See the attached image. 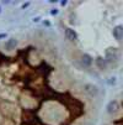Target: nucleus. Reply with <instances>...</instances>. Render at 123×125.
Returning a JSON list of instances; mask_svg holds the SVG:
<instances>
[{
    "label": "nucleus",
    "mask_w": 123,
    "mask_h": 125,
    "mask_svg": "<svg viewBox=\"0 0 123 125\" xmlns=\"http://www.w3.org/2000/svg\"><path fill=\"white\" fill-rule=\"evenodd\" d=\"M105 55H106V62L107 64H113V66H117L118 63V58H119V52L116 47H110L108 50H106L105 52Z\"/></svg>",
    "instance_id": "nucleus-1"
},
{
    "label": "nucleus",
    "mask_w": 123,
    "mask_h": 125,
    "mask_svg": "<svg viewBox=\"0 0 123 125\" xmlns=\"http://www.w3.org/2000/svg\"><path fill=\"white\" fill-rule=\"evenodd\" d=\"M84 91H85V93H86L87 95L91 97V98L97 97L98 93H100L98 88H97L96 85H94V84H85V85H84Z\"/></svg>",
    "instance_id": "nucleus-2"
},
{
    "label": "nucleus",
    "mask_w": 123,
    "mask_h": 125,
    "mask_svg": "<svg viewBox=\"0 0 123 125\" xmlns=\"http://www.w3.org/2000/svg\"><path fill=\"white\" fill-rule=\"evenodd\" d=\"M119 103L117 100H111L108 104H107V113L111 114V115H115L119 112Z\"/></svg>",
    "instance_id": "nucleus-3"
},
{
    "label": "nucleus",
    "mask_w": 123,
    "mask_h": 125,
    "mask_svg": "<svg viewBox=\"0 0 123 125\" xmlns=\"http://www.w3.org/2000/svg\"><path fill=\"white\" fill-rule=\"evenodd\" d=\"M64 35H65V37L69 40V41H72V42H75L78 40V33L73 30V29H70V27H66L64 30Z\"/></svg>",
    "instance_id": "nucleus-4"
},
{
    "label": "nucleus",
    "mask_w": 123,
    "mask_h": 125,
    "mask_svg": "<svg viewBox=\"0 0 123 125\" xmlns=\"http://www.w3.org/2000/svg\"><path fill=\"white\" fill-rule=\"evenodd\" d=\"M113 37L117 40V41H121L122 37H123V26L122 25H117L116 27H113Z\"/></svg>",
    "instance_id": "nucleus-5"
},
{
    "label": "nucleus",
    "mask_w": 123,
    "mask_h": 125,
    "mask_svg": "<svg viewBox=\"0 0 123 125\" xmlns=\"http://www.w3.org/2000/svg\"><path fill=\"white\" fill-rule=\"evenodd\" d=\"M80 61H81V64H82L84 67H90V66L92 64V57H91L90 55H87V53H84V55H81Z\"/></svg>",
    "instance_id": "nucleus-6"
},
{
    "label": "nucleus",
    "mask_w": 123,
    "mask_h": 125,
    "mask_svg": "<svg viewBox=\"0 0 123 125\" xmlns=\"http://www.w3.org/2000/svg\"><path fill=\"white\" fill-rule=\"evenodd\" d=\"M17 45H19V41H17L16 39H10V40H8L5 42V48L8 51H12V50H15L17 47Z\"/></svg>",
    "instance_id": "nucleus-7"
},
{
    "label": "nucleus",
    "mask_w": 123,
    "mask_h": 125,
    "mask_svg": "<svg viewBox=\"0 0 123 125\" xmlns=\"http://www.w3.org/2000/svg\"><path fill=\"white\" fill-rule=\"evenodd\" d=\"M95 63H96V66L100 68V69H105V68H107V62H106V60H105L103 57H97L96 60H95Z\"/></svg>",
    "instance_id": "nucleus-8"
},
{
    "label": "nucleus",
    "mask_w": 123,
    "mask_h": 125,
    "mask_svg": "<svg viewBox=\"0 0 123 125\" xmlns=\"http://www.w3.org/2000/svg\"><path fill=\"white\" fill-rule=\"evenodd\" d=\"M116 82H117L116 77H110V78L107 79V83H108L110 85H115V84H116Z\"/></svg>",
    "instance_id": "nucleus-9"
},
{
    "label": "nucleus",
    "mask_w": 123,
    "mask_h": 125,
    "mask_svg": "<svg viewBox=\"0 0 123 125\" xmlns=\"http://www.w3.org/2000/svg\"><path fill=\"white\" fill-rule=\"evenodd\" d=\"M8 37V35L4 32V33H0V40H3V39H6Z\"/></svg>",
    "instance_id": "nucleus-10"
},
{
    "label": "nucleus",
    "mask_w": 123,
    "mask_h": 125,
    "mask_svg": "<svg viewBox=\"0 0 123 125\" xmlns=\"http://www.w3.org/2000/svg\"><path fill=\"white\" fill-rule=\"evenodd\" d=\"M30 5H31V3H25V4L21 6V9H26V8H28Z\"/></svg>",
    "instance_id": "nucleus-11"
},
{
    "label": "nucleus",
    "mask_w": 123,
    "mask_h": 125,
    "mask_svg": "<svg viewBox=\"0 0 123 125\" xmlns=\"http://www.w3.org/2000/svg\"><path fill=\"white\" fill-rule=\"evenodd\" d=\"M50 15H58V10L57 9H53L50 11Z\"/></svg>",
    "instance_id": "nucleus-12"
},
{
    "label": "nucleus",
    "mask_w": 123,
    "mask_h": 125,
    "mask_svg": "<svg viewBox=\"0 0 123 125\" xmlns=\"http://www.w3.org/2000/svg\"><path fill=\"white\" fill-rule=\"evenodd\" d=\"M32 21H33V22H38V21H40V17H38V16L33 17V19H32Z\"/></svg>",
    "instance_id": "nucleus-13"
},
{
    "label": "nucleus",
    "mask_w": 123,
    "mask_h": 125,
    "mask_svg": "<svg viewBox=\"0 0 123 125\" xmlns=\"http://www.w3.org/2000/svg\"><path fill=\"white\" fill-rule=\"evenodd\" d=\"M59 4H60L62 6H65V5H66V1H60Z\"/></svg>",
    "instance_id": "nucleus-14"
},
{
    "label": "nucleus",
    "mask_w": 123,
    "mask_h": 125,
    "mask_svg": "<svg viewBox=\"0 0 123 125\" xmlns=\"http://www.w3.org/2000/svg\"><path fill=\"white\" fill-rule=\"evenodd\" d=\"M0 14H1V6H0Z\"/></svg>",
    "instance_id": "nucleus-15"
},
{
    "label": "nucleus",
    "mask_w": 123,
    "mask_h": 125,
    "mask_svg": "<svg viewBox=\"0 0 123 125\" xmlns=\"http://www.w3.org/2000/svg\"><path fill=\"white\" fill-rule=\"evenodd\" d=\"M87 125H92V124H87Z\"/></svg>",
    "instance_id": "nucleus-16"
}]
</instances>
